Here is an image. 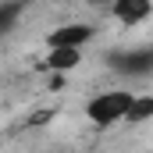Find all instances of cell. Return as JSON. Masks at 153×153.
<instances>
[{
    "instance_id": "obj_1",
    "label": "cell",
    "mask_w": 153,
    "mask_h": 153,
    "mask_svg": "<svg viewBox=\"0 0 153 153\" xmlns=\"http://www.w3.org/2000/svg\"><path fill=\"white\" fill-rule=\"evenodd\" d=\"M132 103H135V93L132 89H103V93H96L85 103V121L96 125V128H111V125H117V121L128 117Z\"/></svg>"
},
{
    "instance_id": "obj_2",
    "label": "cell",
    "mask_w": 153,
    "mask_h": 153,
    "mask_svg": "<svg viewBox=\"0 0 153 153\" xmlns=\"http://www.w3.org/2000/svg\"><path fill=\"white\" fill-rule=\"evenodd\" d=\"M89 39H96V25H89V22H68V25H57V29L46 36V50H57V46H64V50H82Z\"/></svg>"
},
{
    "instance_id": "obj_3",
    "label": "cell",
    "mask_w": 153,
    "mask_h": 153,
    "mask_svg": "<svg viewBox=\"0 0 153 153\" xmlns=\"http://www.w3.org/2000/svg\"><path fill=\"white\" fill-rule=\"evenodd\" d=\"M150 14H153L150 0H117L114 7H111V18H114L117 25H125V29H135V25L150 22Z\"/></svg>"
},
{
    "instance_id": "obj_4",
    "label": "cell",
    "mask_w": 153,
    "mask_h": 153,
    "mask_svg": "<svg viewBox=\"0 0 153 153\" xmlns=\"http://www.w3.org/2000/svg\"><path fill=\"white\" fill-rule=\"evenodd\" d=\"M43 64H46L53 75H68V71H75L78 64H82V50H64V46H57V50H46Z\"/></svg>"
},
{
    "instance_id": "obj_5",
    "label": "cell",
    "mask_w": 153,
    "mask_h": 153,
    "mask_svg": "<svg viewBox=\"0 0 153 153\" xmlns=\"http://www.w3.org/2000/svg\"><path fill=\"white\" fill-rule=\"evenodd\" d=\"M128 125H143V121H153V93H135V103L125 117Z\"/></svg>"
},
{
    "instance_id": "obj_6",
    "label": "cell",
    "mask_w": 153,
    "mask_h": 153,
    "mask_svg": "<svg viewBox=\"0 0 153 153\" xmlns=\"http://www.w3.org/2000/svg\"><path fill=\"white\" fill-rule=\"evenodd\" d=\"M22 11H25V4H14V0L0 4V32H11V29H14V22L22 18Z\"/></svg>"
}]
</instances>
